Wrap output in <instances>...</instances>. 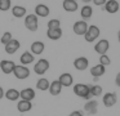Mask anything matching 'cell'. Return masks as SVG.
I'll list each match as a JSON object with an SVG mask.
<instances>
[{"mask_svg":"<svg viewBox=\"0 0 120 116\" xmlns=\"http://www.w3.org/2000/svg\"><path fill=\"white\" fill-rule=\"evenodd\" d=\"M81 1H83V3H84V4H88V3H90V1H92V0H81Z\"/></svg>","mask_w":120,"mask_h":116,"instance_id":"37","label":"cell"},{"mask_svg":"<svg viewBox=\"0 0 120 116\" xmlns=\"http://www.w3.org/2000/svg\"><path fill=\"white\" fill-rule=\"evenodd\" d=\"M14 67H16V63L13 61H9V59H3V61L0 62V70L1 72L5 75H9L13 72Z\"/></svg>","mask_w":120,"mask_h":116,"instance_id":"11","label":"cell"},{"mask_svg":"<svg viewBox=\"0 0 120 116\" xmlns=\"http://www.w3.org/2000/svg\"><path fill=\"white\" fill-rule=\"evenodd\" d=\"M62 7L66 12L72 13V12H76V10H78L79 5H78V1H75V0H63Z\"/></svg>","mask_w":120,"mask_h":116,"instance_id":"20","label":"cell"},{"mask_svg":"<svg viewBox=\"0 0 120 116\" xmlns=\"http://www.w3.org/2000/svg\"><path fill=\"white\" fill-rule=\"evenodd\" d=\"M93 1L94 5H97V7H102V5L106 4V0H92Z\"/></svg>","mask_w":120,"mask_h":116,"instance_id":"33","label":"cell"},{"mask_svg":"<svg viewBox=\"0 0 120 116\" xmlns=\"http://www.w3.org/2000/svg\"><path fill=\"white\" fill-rule=\"evenodd\" d=\"M105 72H106V67L102 66V64H99V63L94 64L93 67H90V75L93 76L94 81H97L101 76H103Z\"/></svg>","mask_w":120,"mask_h":116,"instance_id":"12","label":"cell"},{"mask_svg":"<svg viewBox=\"0 0 120 116\" xmlns=\"http://www.w3.org/2000/svg\"><path fill=\"white\" fill-rule=\"evenodd\" d=\"M99 35H101V30H99L98 26L90 25L88 27V30H86L85 35H84V39H85V41H88V43H93V41H96L97 39L99 37Z\"/></svg>","mask_w":120,"mask_h":116,"instance_id":"3","label":"cell"},{"mask_svg":"<svg viewBox=\"0 0 120 116\" xmlns=\"http://www.w3.org/2000/svg\"><path fill=\"white\" fill-rule=\"evenodd\" d=\"M110 63H111V59H110V57L107 56V54H102V56H99V64L107 67Z\"/></svg>","mask_w":120,"mask_h":116,"instance_id":"32","label":"cell"},{"mask_svg":"<svg viewBox=\"0 0 120 116\" xmlns=\"http://www.w3.org/2000/svg\"><path fill=\"white\" fill-rule=\"evenodd\" d=\"M102 102H103V105L106 106V107H112V106H115L116 102H117L116 93L109 92V93H106V94H103V97H102Z\"/></svg>","mask_w":120,"mask_h":116,"instance_id":"9","label":"cell"},{"mask_svg":"<svg viewBox=\"0 0 120 116\" xmlns=\"http://www.w3.org/2000/svg\"><path fill=\"white\" fill-rule=\"evenodd\" d=\"M50 13V9L48 5L45 4H38L36 7H35V14L38 15V17H41V18H45L48 17Z\"/></svg>","mask_w":120,"mask_h":116,"instance_id":"18","label":"cell"},{"mask_svg":"<svg viewBox=\"0 0 120 116\" xmlns=\"http://www.w3.org/2000/svg\"><path fill=\"white\" fill-rule=\"evenodd\" d=\"M30 74H31L30 68L27 66H23V64H16V67L13 70V75L18 80H26L30 76Z\"/></svg>","mask_w":120,"mask_h":116,"instance_id":"5","label":"cell"},{"mask_svg":"<svg viewBox=\"0 0 120 116\" xmlns=\"http://www.w3.org/2000/svg\"><path fill=\"white\" fill-rule=\"evenodd\" d=\"M88 27H89V25L86 23V21L80 19V21H76V22L74 23L72 30H74V32H75L76 35L84 36V35H85V32H86V30H88Z\"/></svg>","mask_w":120,"mask_h":116,"instance_id":"6","label":"cell"},{"mask_svg":"<svg viewBox=\"0 0 120 116\" xmlns=\"http://www.w3.org/2000/svg\"><path fill=\"white\" fill-rule=\"evenodd\" d=\"M67 116H84V115H83V111L75 110V111H72V112H71L70 115H67Z\"/></svg>","mask_w":120,"mask_h":116,"instance_id":"34","label":"cell"},{"mask_svg":"<svg viewBox=\"0 0 120 116\" xmlns=\"http://www.w3.org/2000/svg\"><path fill=\"white\" fill-rule=\"evenodd\" d=\"M117 40H119V43H120V30L117 31Z\"/></svg>","mask_w":120,"mask_h":116,"instance_id":"38","label":"cell"},{"mask_svg":"<svg viewBox=\"0 0 120 116\" xmlns=\"http://www.w3.org/2000/svg\"><path fill=\"white\" fill-rule=\"evenodd\" d=\"M9 9H12L11 0H0V12H7Z\"/></svg>","mask_w":120,"mask_h":116,"instance_id":"30","label":"cell"},{"mask_svg":"<svg viewBox=\"0 0 120 116\" xmlns=\"http://www.w3.org/2000/svg\"><path fill=\"white\" fill-rule=\"evenodd\" d=\"M4 97H5L8 101L16 102V101L19 99V90L16 89V88H11V89H8L5 93H4Z\"/></svg>","mask_w":120,"mask_h":116,"instance_id":"22","label":"cell"},{"mask_svg":"<svg viewBox=\"0 0 120 116\" xmlns=\"http://www.w3.org/2000/svg\"><path fill=\"white\" fill-rule=\"evenodd\" d=\"M62 89H63V86L60 84V81H58V80H53V81L50 82V85H49V89H48V92L50 93V95L56 97V95H60V94H61Z\"/></svg>","mask_w":120,"mask_h":116,"instance_id":"17","label":"cell"},{"mask_svg":"<svg viewBox=\"0 0 120 116\" xmlns=\"http://www.w3.org/2000/svg\"><path fill=\"white\" fill-rule=\"evenodd\" d=\"M75 1H76V0H75Z\"/></svg>","mask_w":120,"mask_h":116,"instance_id":"39","label":"cell"},{"mask_svg":"<svg viewBox=\"0 0 120 116\" xmlns=\"http://www.w3.org/2000/svg\"><path fill=\"white\" fill-rule=\"evenodd\" d=\"M80 15H81V18H83V21L89 19V18L93 15V8H92L90 5L85 4L83 8H81V10H80Z\"/></svg>","mask_w":120,"mask_h":116,"instance_id":"26","label":"cell"},{"mask_svg":"<svg viewBox=\"0 0 120 116\" xmlns=\"http://www.w3.org/2000/svg\"><path fill=\"white\" fill-rule=\"evenodd\" d=\"M49 67H50V64H49V61L48 59H45V58H40L39 61H36L35 62V64H34V72L36 75H44L45 72L49 70Z\"/></svg>","mask_w":120,"mask_h":116,"instance_id":"4","label":"cell"},{"mask_svg":"<svg viewBox=\"0 0 120 116\" xmlns=\"http://www.w3.org/2000/svg\"><path fill=\"white\" fill-rule=\"evenodd\" d=\"M35 95H36V93H35V90L32 89V88H23V89L19 92V98L23 99V101H30V102H32Z\"/></svg>","mask_w":120,"mask_h":116,"instance_id":"14","label":"cell"},{"mask_svg":"<svg viewBox=\"0 0 120 116\" xmlns=\"http://www.w3.org/2000/svg\"><path fill=\"white\" fill-rule=\"evenodd\" d=\"M49 85H50V81L47 77H40L36 81V89L41 90V92H45V90L49 89Z\"/></svg>","mask_w":120,"mask_h":116,"instance_id":"27","label":"cell"},{"mask_svg":"<svg viewBox=\"0 0 120 116\" xmlns=\"http://www.w3.org/2000/svg\"><path fill=\"white\" fill-rule=\"evenodd\" d=\"M58 81H60V84L63 88H68V86H72L74 85V77L70 72H63V74L60 75Z\"/></svg>","mask_w":120,"mask_h":116,"instance_id":"10","label":"cell"},{"mask_svg":"<svg viewBox=\"0 0 120 116\" xmlns=\"http://www.w3.org/2000/svg\"><path fill=\"white\" fill-rule=\"evenodd\" d=\"M47 36L50 40H60L62 37V30L61 28H53V30H47Z\"/></svg>","mask_w":120,"mask_h":116,"instance_id":"25","label":"cell"},{"mask_svg":"<svg viewBox=\"0 0 120 116\" xmlns=\"http://www.w3.org/2000/svg\"><path fill=\"white\" fill-rule=\"evenodd\" d=\"M19 61H21V64L27 66V64L32 63V62L35 61V57L31 52H23V53L21 54V57H19Z\"/></svg>","mask_w":120,"mask_h":116,"instance_id":"23","label":"cell"},{"mask_svg":"<svg viewBox=\"0 0 120 116\" xmlns=\"http://www.w3.org/2000/svg\"><path fill=\"white\" fill-rule=\"evenodd\" d=\"M109 48H110V43H109V40H106V39L98 40L96 43V45H94V50H96V53H98L99 56L106 54L107 50H109Z\"/></svg>","mask_w":120,"mask_h":116,"instance_id":"7","label":"cell"},{"mask_svg":"<svg viewBox=\"0 0 120 116\" xmlns=\"http://www.w3.org/2000/svg\"><path fill=\"white\" fill-rule=\"evenodd\" d=\"M4 93H5V92H4V89H3L1 86H0V99H3V97H4Z\"/></svg>","mask_w":120,"mask_h":116,"instance_id":"36","label":"cell"},{"mask_svg":"<svg viewBox=\"0 0 120 116\" xmlns=\"http://www.w3.org/2000/svg\"><path fill=\"white\" fill-rule=\"evenodd\" d=\"M89 89H90L92 98H97V97H99V95H102V93H103L102 86L98 84H89Z\"/></svg>","mask_w":120,"mask_h":116,"instance_id":"28","label":"cell"},{"mask_svg":"<svg viewBox=\"0 0 120 116\" xmlns=\"http://www.w3.org/2000/svg\"><path fill=\"white\" fill-rule=\"evenodd\" d=\"M32 108V102H30V101H23V99H19L18 102H17V110L19 111V112H29V111H31Z\"/></svg>","mask_w":120,"mask_h":116,"instance_id":"21","label":"cell"},{"mask_svg":"<svg viewBox=\"0 0 120 116\" xmlns=\"http://www.w3.org/2000/svg\"><path fill=\"white\" fill-rule=\"evenodd\" d=\"M13 39V36H12V34L9 32V31H7V32H4L3 35H1V37H0V41H1V44L3 45H7V44L9 43V41Z\"/></svg>","mask_w":120,"mask_h":116,"instance_id":"31","label":"cell"},{"mask_svg":"<svg viewBox=\"0 0 120 116\" xmlns=\"http://www.w3.org/2000/svg\"><path fill=\"white\" fill-rule=\"evenodd\" d=\"M47 27L49 28V30H53V28H61V21L57 19V18H53V19L48 21Z\"/></svg>","mask_w":120,"mask_h":116,"instance_id":"29","label":"cell"},{"mask_svg":"<svg viewBox=\"0 0 120 116\" xmlns=\"http://www.w3.org/2000/svg\"><path fill=\"white\" fill-rule=\"evenodd\" d=\"M72 90L78 97L83 98L85 101L93 99L90 94V89H89V84H83V82H76L75 85L72 86Z\"/></svg>","mask_w":120,"mask_h":116,"instance_id":"1","label":"cell"},{"mask_svg":"<svg viewBox=\"0 0 120 116\" xmlns=\"http://www.w3.org/2000/svg\"><path fill=\"white\" fill-rule=\"evenodd\" d=\"M45 49V44L43 43V41H34V43L31 44V46H30V52H31L34 56H40V54L44 52Z\"/></svg>","mask_w":120,"mask_h":116,"instance_id":"16","label":"cell"},{"mask_svg":"<svg viewBox=\"0 0 120 116\" xmlns=\"http://www.w3.org/2000/svg\"><path fill=\"white\" fill-rule=\"evenodd\" d=\"M19 46H21V43L17 39H12L7 45H4V49H5V52L8 54H14L19 49Z\"/></svg>","mask_w":120,"mask_h":116,"instance_id":"15","label":"cell"},{"mask_svg":"<svg viewBox=\"0 0 120 116\" xmlns=\"http://www.w3.org/2000/svg\"><path fill=\"white\" fill-rule=\"evenodd\" d=\"M25 27L29 31L35 32L39 28V17L34 13L32 14H26V17H25Z\"/></svg>","mask_w":120,"mask_h":116,"instance_id":"2","label":"cell"},{"mask_svg":"<svg viewBox=\"0 0 120 116\" xmlns=\"http://www.w3.org/2000/svg\"><path fill=\"white\" fill-rule=\"evenodd\" d=\"M115 84H116V86L120 88V72H117V74H116V77H115Z\"/></svg>","mask_w":120,"mask_h":116,"instance_id":"35","label":"cell"},{"mask_svg":"<svg viewBox=\"0 0 120 116\" xmlns=\"http://www.w3.org/2000/svg\"><path fill=\"white\" fill-rule=\"evenodd\" d=\"M89 66V61L86 57H78V58L74 61V67H75L78 71H85Z\"/></svg>","mask_w":120,"mask_h":116,"instance_id":"13","label":"cell"},{"mask_svg":"<svg viewBox=\"0 0 120 116\" xmlns=\"http://www.w3.org/2000/svg\"><path fill=\"white\" fill-rule=\"evenodd\" d=\"M11 10H12L13 17H16V18H23V17H26V8L22 7V5H14Z\"/></svg>","mask_w":120,"mask_h":116,"instance_id":"24","label":"cell"},{"mask_svg":"<svg viewBox=\"0 0 120 116\" xmlns=\"http://www.w3.org/2000/svg\"><path fill=\"white\" fill-rule=\"evenodd\" d=\"M98 111V102L97 99H89L84 105V112L88 115H96Z\"/></svg>","mask_w":120,"mask_h":116,"instance_id":"8","label":"cell"},{"mask_svg":"<svg viewBox=\"0 0 120 116\" xmlns=\"http://www.w3.org/2000/svg\"><path fill=\"white\" fill-rule=\"evenodd\" d=\"M119 8H120V5L116 0H107L106 4L103 5V9L106 10L107 13H111V14L116 13L117 10H119Z\"/></svg>","mask_w":120,"mask_h":116,"instance_id":"19","label":"cell"}]
</instances>
